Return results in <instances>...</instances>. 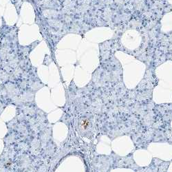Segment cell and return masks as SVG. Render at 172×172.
Wrapping results in <instances>:
<instances>
[{"mask_svg":"<svg viewBox=\"0 0 172 172\" xmlns=\"http://www.w3.org/2000/svg\"><path fill=\"white\" fill-rule=\"evenodd\" d=\"M17 1H18V0H11V1H12V3H13V4H15V3H16Z\"/></svg>","mask_w":172,"mask_h":172,"instance_id":"cell-1","label":"cell"}]
</instances>
